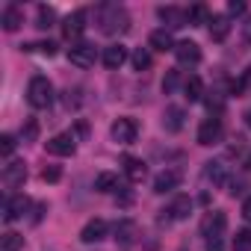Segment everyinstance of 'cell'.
I'll list each match as a JSON object with an SVG mask.
<instances>
[{"mask_svg": "<svg viewBox=\"0 0 251 251\" xmlns=\"http://www.w3.org/2000/svg\"><path fill=\"white\" fill-rule=\"evenodd\" d=\"M204 177L213 180L216 186H222V183H227V166H222V163H207V166H204Z\"/></svg>", "mask_w": 251, "mask_h": 251, "instance_id": "cell-25", "label": "cell"}, {"mask_svg": "<svg viewBox=\"0 0 251 251\" xmlns=\"http://www.w3.org/2000/svg\"><path fill=\"white\" fill-rule=\"evenodd\" d=\"M222 136H225V124H222L219 115H210V118L201 121V127H198V145H204V148L219 145Z\"/></svg>", "mask_w": 251, "mask_h": 251, "instance_id": "cell-4", "label": "cell"}, {"mask_svg": "<svg viewBox=\"0 0 251 251\" xmlns=\"http://www.w3.org/2000/svg\"><path fill=\"white\" fill-rule=\"evenodd\" d=\"M242 39H245V42L251 45V18H248V21L242 24Z\"/></svg>", "mask_w": 251, "mask_h": 251, "instance_id": "cell-39", "label": "cell"}, {"mask_svg": "<svg viewBox=\"0 0 251 251\" xmlns=\"http://www.w3.org/2000/svg\"><path fill=\"white\" fill-rule=\"evenodd\" d=\"M106 233H109V225H106L103 219H89V222H86V227L80 230V239H83L86 245H92V242L106 239Z\"/></svg>", "mask_w": 251, "mask_h": 251, "instance_id": "cell-14", "label": "cell"}, {"mask_svg": "<svg viewBox=\"0 0 251 251\" xmlns=\"http://www.w3.org/2000/svg\"><path fill=\"white\" fill-rule=\"evenodd\" d=\"M27 100H30V106H36V109H48V106L53 103V86H50V80L42 77V74H36V77L27 83Z\"/></svg>", "mask_w": 251, "mask_h": 251, "instance_id": "cell-2", "label": "cell"}, {"mask_svg": "<svg viewBox=\"0 0 251 251\" xmlns=\"http://www.w3.org/2000/svg\"><path fill=\"white\" fill-rule=\"evenodd\" d=\"M163 213H166L163 222H183V219H189V213H192V198H189V195H177Z\"/></svg>", "mask_w": 251, "mask_h": 251, "instance_id": "cell-10", "label": "cell"}, {"mask_svg": "<svg viewBox=\"0 0 251 251\" xmlns=\"http://www.w3.org/2000/svg\"><path fill=\"white\" fill-rule=\"evenodd\" d=\"M15 136H9V133H3L0 136V154H3V160H12V154H15Z\"/></svg>", "mask_w": 251, "mask_h": 251, "instance_id": "cell-30", "label": "cell"}, {"mask_svg": "<svg viewBox=\"0 0 251 251\" xmlns=\"http://www.w3.org/2000/svg\"><path fill=\"white\" fill-rule=\"evenodd\" d=\"M121 166H124V175H127V180H130V183H142V180H145V175H148V166H145L139 157H130V154L121 160Z\"/></svg>", "mask_w": 251, "mask_h": 251, "instance_id": "cell-16", "label": "cell"}, {"mask_svg": "<svg viewBox=\"0 0 251 251\" xmlns=\"http://www.w3.org/2000/svg\"><path fill=\"white\" fill-rule=\"evenodd\" d=\"M95 189H98V192H118V189H124V186H121V180H118L115 172H100V175L95 177Z\"/></svg>", "mask_w": 251, "mask_h": 251, "instance_id": "cell-23", "label": "cell"}, {"mask_svg": "<svg viewBox=\"0 0 251 251\" xmlns=\"http://www.w3.org/2000/svg\"><path fill=\"white\" fill-rule=\"evenodd\" d=\"M242 77H245V83H248V86H251V68H248V71H245V74H242Z\"/></svg>", "mask_w": 251, "mask_h": 251, "instance_id": "cell-40", "label": "cell"}, {"mask_svg": "<svg viewBox=\"0 0 251 251\" xmlns=\"http://www.w3.org/2000/svg\"><path fill=\"white\" fill-rule=\"evenodd\" d=\"M36 136H39V124L30 118V121L24 124V130H21V139H24V142H36Z\"/></svg>", "mask_w": 251, "mask_h": 251, "instance_id": "cell-34", "label": "cell"}, {"mask_svg": "<svg viewBox=\"0 0 251 251\" xmlns=\"http://www.w3.org/2000/svg\"><path fill=\"white\" fill-rule=\"evenodd\" d=\"M109 136H112V142H118V145H133L136 136H139V124H136V118H127V115L115 118L112 127H109Z\"/></svg>", "mask_w": 251, "mask_h": 251, "instance_id": "cell-3", "label": "cell"}, {"mask_svg": "<svg viewBox=\"0 0 251 251\" xmlns=\"http://www.w3.org/2000/svg\"><path fill=\"white\" fill-rule=\"evenodd\" d=\"M103 65L109 68V71H115V68H121L124 62H127V48L124 45H109V48H103Z\"/></svg>", "mask_w": 251, "mask_h": 251, "instance_id": "cell-18", "label": "cell"}, {"mask_svg": "<svg viewBox=\"0 0 251 251\" xmlns=\"http://www.w3.org/2000/svg\"><path fill=\"white\" fill-rule=\"evenodd\" d=\"M183 109L180 106H166V112H163V127L169 130V133H177V130H183Z\"/></svg>", "mask_w": 251, "mask_h": 251, "instance_id": "cell-21", "label": "cell"}, {"mask_svg": "<svg viewBox=\"0 0 251 251\" xmlns=\"http://www.w3.org/2000/svg\"><path fill=\"white\" fill-rule=\"evenodd\" d=\"M21 50H39V53L53 56V53H56V45H53V42H36V45H21Z\"/></svg>", "mask_w": 251, "mask_h": 251, "instance_id": "cell-32", "label": "cell"}, {"mask_svg": "<svg viewBox=\"0 0 251 251\" xmlns=\"http://www.w3.org/2000/svg\"><path fill=\"white\" fill-rule=\"evenodd\" d=\"M59 177H62L59 166H45V169H42V180H45V183H56Z\"/></svg>", "mask_w": 251, "mask_h": 251, "instance_id": "cell-35", "label": "cell"}, {"mask_svg": "<svg viewBox=\"0 0 251 251\" xmlns=\"http://www.w3.org/2000/svg\"><path fill=\"white\" fill-rule=\"evenodd\" d=\"M27 210H30V198H27V195H12V198L3 201V222H15V219H21Z\"/></svg>", "mask_w": 251, "mask_h": 251, "instance_id": "cell-13", "label": "cell"}, {"mask_svg": "<svg viewBox=\"0 0 251 251\" xmlns=\"http://www.w3.org/2000/svg\"><path fill=\"white\" fill-rule=\"evenodd\" d=\"M45 210H48V204H36V213H33V225H39V222H42Z\"/></svg>", "mask_w": 251, "mask_h": 251, "instance_id": "cell-37", "label": "cell"}, {"mask_svg": "<svg viewBox=\"0 0 251 251\" xmlns=\"http://www.w3.org/2000/svg\"><path fill=\"white\" fill-rule=\"evenodd\" d=\"M157 15H160V21H166L172 30H180V27H186L189 21H186V12L183 9H177V6H160L157 9Z\"/></svg>", "mask_w": 251, "mask_h": 251, "instance_id": "cell-19", "label": "cell"}, {"mask_svg": "<svg viewBox=\"0 0 251 251\" xmlns=\"http://www.w3.org/2000/svg\"><path fill=\"white\" fill-rule=\"evenodd\" d=\"M233 251H251V230L245 227V230H236V236H233Z\"/></svg>", "mask_w": 251, "mask_h": 251, "instance_id": "cell-29", "label": "cell"}, {"mask_svg": "<svg viewBox=\"0 0 251 251\" xmlns=\"http://www.w3.org/2000/svg\"><path fill=\"white\" fill-rule=\"evenodd\" d=\"M0 180H3L6 189L24 186V180H27V166H24V160H9V163L3 166V172H0Z\"/></svg>", "mask_w": 251, "mask_h": 251, "instance_id": "cell-7", "label": "cell"}, {"mask_svg": "<svg viewBox=\"0 0 251 251\" xmlns=\"http://www.w3.org/2000/svg\"><path fill=\"white\" fill-rule=\"evenodd\" d=\"M207 30H210V39L213 42H225L230 36V18L227 15H213L207 21Z\"/></svg>", "mask_w": 251, "mask_h": 251, "instance_id": "cell-20", "label": "cell"}, {"mask_svg": "<svg viewBox=\"0 0 251 251\" xmlns=\"http://www.w3.org/2000/svg\"><path fill=\"white\" fill-rule=\"evenodd\" d=\"M225 227H227V216H225L222 210L207 213V216H204V222H201V233L207 236V242L222 239V236H225Z\"/></svg>", "mask_w": 251, "mask_h": 251, "instance_id": "cell-5", "label": "cell"}, {"mask_svg": "<svg viewBox=\"0 0 251 251\" xmlns=\"http://www.w3.org/2000/svg\"><path fill=\"white\" fill-rule=\"evenodd\" d=\"M53 18H56V12H53L50 6H39V24H36V27H39V30H48V27L53 24Z\"/></svg>", "mask_w": 251, "mask_h": 251, "instance_id": "cell-31", "label": "cell"}, {"mask_svg": "<svg viewBox=\"0 0 251 251\" xmlns=\"http://www.w3.org/2000/svg\"><path fill=\"white\" fill-rule=\"evenodd\" d=\"M136 239H139V225H136L133 219H121V222L115 225V242H118L121 248H133Z\"/></svg>", "mask_w": 251, "mask_h": 251, "instance_id": "cell-9", "label": "cell"}, {"mask_svg": "<svg viewBox=\"0 0 251 251\" xmlns=\"http://www.w3.org/2000/svg\"><path fill=\"white\" fill-rule=\"evenodd\" d=\"M0 24H3L6 33H15L21 24H24V9L18 3H6L3 6V15H0Z\"/></svg>", "mask_w": 251, "mask_h": 251, "instance_id": "cell-15", "label": "cell"}, {"mask_svg": "<svg viewBox=\"0 0 251 251\" xmlns=\"http://www.w3.org/2000/svg\"><path fill=\"white\" fill-rule=\"evenodd\" d=\"M245 124H248V127H251V109L245 112Z\"/></svg>", "mask_w": 251, "mask_h": 251, "instance_id": "cell-41", "label": "cell"}, {"mask_svg": "<svg viewBox=\"0 0 251 251\" xmlns=\"http://www.w3.org/2000/svg\"><path fill=\"white\" fill-rule=\"evenodd\" d=\"M24 248V236L15 233V230H6L0 236V251H21Z\"/></svg>", "mask_w": 251, "mask_h": 251, "instance_id": "cell-26", "label": "cell"}, {"mask_svg": "<svg viewBox=\"0 0 251 251\" xmlns=\"http://www.w3.org/2000/svg\"><path fill=\"white\" fill-rule=\"evenodd\" d=\"M130 62H133L136 71H145V68H151V53H148L145 48H136L133 56H130Z\"/></svg>", "mask_w": 251, "mask_h": 251, "instance_id": "cell-28", "label": "cell"}, {"mask_svg": "<svg viewBox=\"0 0 251 251\" xmlns=\"http://www.w3.org/2000/svg\"><path fill=\"white\" fill-rule=\"evenodd\" d=\"M180 180H183V175H180L177 169H163V172L154 177V192H157V195H166V192L177 189Z\"/></svg>", "mask_w": 251, "mask_h": 251, "instance_id": "cell-11", "label": "cell"}, {"mask_svg": "<svg viewBox=\"0 0 251 251\" xmlns=\"http://www.w3.org/2000/svg\"><path fill=\"white\" fill-rule=\"evenodd\" d=\"M83 30H86V9H77V12H71L65 21H62V36L65 39H80L83 36Z\"/></svg>", "mask_w": 251, "mask_h": 251, "instance_id": "cell-12", "label": "cell"}, {"mask_svg": "<svg viewBox=\"0 0 251 251\" xmlns=\"http://www.w3.org/2000/svg\"><path fill=\"white\" fill-rule=\"evenodd\" d=\"M245 3H242V0H230V3H227V15H245Z\"/></svg>", "mask_w": 251, "mask_h": 251, "instance_id": "cell-36", "label": "cell"}, {"mask_svg": "<svg viewBox=\"0 0 251 251\" xmlns=\"http://www.w3.org/2000/svg\"><path fill=\"white\" fill-rule=\"evenodd\" d=\"M183 98L189 100V103H195V100H201L204 98V83H201V77H186L183 80Z\"/></svg>", "mask_w": 251, "mask_h": 251, "instance_id": "cell-24", "label": "cell"}, {"mask_svg": "<svg viewBox=\"0 0 251 251\" xmlns=\"http://www.w3.org/2000/svg\"><path fill=\"white\" fill-rule=\"evenodd\" d=\"M177 83H180V74H177V71H169L166 80H163V92H166V95H175Z\"/></svg>", "mask_w": 251, "mask_h": 251, "instance_id": "cell-33", "label": "cell"}, {"mask_svg": "<svg viewBox=\"0 0 251 251\" xmlns=\"http://www.w3.org/2000/svg\"><path fill=\"white\" fill-rule=\"evenodd\" d=\"M175 56H177L180 65H198V62H201V48H198L195 42H177Z\"/></svg>", "mask_w": 251, "mask_h": 251, "instance_id": "cell-17", "label": "cell"}, {"mask_svg": "<svg viewBox=\"0 0 251 251\" xmlns=\"http://www.w3.org/2000/svg\"><path fill=\"white\" fill-rule=\"evenodd\" d=\"M95 21H98V30L103 36H118V33L130 30V15L118 3H100L95 9Z\"/></svg>", "mask_w": 251, "mask_h": 251, "instance_id": "cell-1", "label": "cell"}, {"mask_svg": "<svg viewBox=\"0 0 251 251\" xmlns=\"http://www.w3.org/2000/svg\"><path fill=\"white\" fill-rule=\"evenodd\" d=\"M95 59H98V50H95V45H89V42H77V45L68 48V62L77 65V68H92Z\"/></svg>", "mask_w": 251, "mask_h": 251, "instance_id": "cell-6", "label": "cell"}, {"mask_svg": "<svg viewBox=\"0 0 251 251\" xmlns=\"http://www.w3.org/2000/svg\"><path fill=\"white\" fill-rule=\"evenodd\" d=\"M45 151L53 157H71L77 151V139H74V133H56L53 139L45 142Z\"/></svg>", "mask_w": 251, "mask_h": 251, "instance_id": "cell-8", "label": "cell"}, {"mask_svg": "<svg viewBox=\"0 0 251 251\" xmlns=\"http://www.w3.org/2000/svg\"><path fill=\"white\" fill-rule=\"evenodd\" d=\"M148 45H151L154 50H160V53H169V50H175V48H177V42L172 39V33H169V30H154V33H151V39H148Z\"/></svg>", "mask_w": 251, "mask_h": 251, "instance_id": "cell-22", "label": "cell"}, {"mask_svg": "<svg viewBox=\"0 0 251 251\" xmlns=\"http://www.w3.org/2000/svg\"><path fill=\"white\" fill-rule=\"evenodd\" d=\"M242 219H245V222H251V198H245V201H242Z\"/></svg>", "mask_w": 251, "mask_h": 251, "instance_id": "cell-38", "label": "cell"}, {"mask_svg": "<svg viewBox=\"0 0 251 251\" xmlns=\"http://www.w3.org/2000/svg\"><path fill=\"white\" fill-rule=\"evenodd\" d=\"M245 169H248V172H251V154H248V157H245Z\"/></svg>", "mask_w": 251, "mask_h": 251, "instance_id": "cell-42", "label": "cell"}, {"mask_svg": "<svg viewBox=\"0 0 251 251\" xmlns=\"http://www.w3.org/2000/svg\"><path fill=\"white\" fill-rule=\"evenodd\" d=\"M186 21H189L192 27H198V24H204V21H210V9L198 3V6H192V9L186 12Z\"/></svg>", "mask_w": 251, "mask_h": 251, "instance_id": "cell-27", "label": "cell"}]
</instances>
